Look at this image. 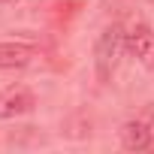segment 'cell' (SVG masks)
I'll use <instances>...</instances> for the list:
<instances>
[{
	"instance_id": "8992f818",
	"label": "cell",
	"mask_w": 154,
	"mask_h": 154,
	"mask_svg": "<svg viewBox=\"0 0 154 154\" xmlns=\"http://www.w3.org/2000/svg\"><path fill=\"white\" fill-rule=\"evenodd\" d=\"M12 3H18V0H0V6H12Z\"/></svg>"
},
{
	"instance_id": "7a4b0ae2",
	"label": "cell",
	"mask_w": 154,
	"mask_h": 154,
	"mask_svg": "<svg viewBox=\"0 0 154 154\" xmlns=\"http://www.w3.org/2000/svg\"><path fill=\"white\" fill-rule=\"evenodd\" d=\"M151 136H154V103H148L142 115L124 121L121 130H118V139H121V145L127 151H145V148H151Z\"/></svg>"
},
{
	"instance_id": "5b68a950",
	"label": "cell",
	"mask_w": 154,
	"mask_h": 154,
	"mask_svg": "<svg viewBox=\"0 0 154 154\" xmlns=\"http://www.w3.org/2000/svg\"><path fill=\"white\" fill-rule=\"evenodd\" d=\"M36 51L24 42H0V69H24L30 66Z\"/></svg>"
},
{
	"instance_id": "6da1fadb",
	"label": "cell",
	"mask_w": 154,
	"mask_h": 154,
	"mask_svg": "<svg viewBox=\"0 0 154 154\" xmlns=\"http://www.w3.org/2000/svg\"><path fill=\"white\" fill-rule=\"evenodd\" d=\"M124 48V30L118 24L106 27L94 45V66H97V79L106 85L112 79V72H115V63H118V54Z\"/></svg>"
},
{
	"instance_id": "3957f363",
	"label": "cell",
	"mask_w": 154,
	"mask_h": 154,
	"mask_svg": "<svg viewBox=\"0 0 154 154\" xmlns=\"http://www.w3.org/2000/svg\"><path fill=\"white\" fill-rule=\"evenodd\" d=\"M124 48L145 66L154 72V30L148 24H133L124 33Z\"/></svg>"
},
{
	"instance_id": "52a82bcc",
	"label": "cell",
	"mask_w": 154,
	"mask_h": 154,
	"mask_svg": "<svg viewBox=\"0 0 154 154\" xmlns=\"http://www.w3.org/2000/svg\"><path fill=\"white\" fill-rule=\"evenodd\" d=\"M148 3H151V6H154V0H148Z\"/></svg>"
},
{
	"instance_id": "277c9868",
	"label": "cell",
	"mask_w": 154,
	"mask_h": 154,
	"mask_svg": "<svg viewBox=\"0 0 154 154\" xmlns=\"http://www.w3.org/2000/svg\"><path fill=\"white\" fill-rule=\"evenodd\" d=\"M33 109H36V97L27 88H15L0 100V118H21V115H30Z\"/></svg>"
}]
</instances>
